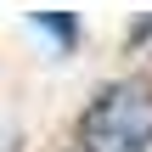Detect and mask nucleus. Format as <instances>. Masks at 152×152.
Segmentation results:
<instances>
[{
	"mask_svg": "<svg viewBox=\"0 0 152 152\" xmlns=\"http://www.w3.org/2000/svg\"><path fill=\"white\" fill-rule=\"evenodd\" d=\"M79 152H152V79L102 85L79 113Z\"/></svg>",
	"mask_w": 152,
	"mask_h": 152,
	"instance_id": "1",
	"label": "nucleus"
},
{
	"mask_svg": "<svg viewBox=\"0 0 152 152\" xmlns=\"http://www.w3.org/2000/svg\"><path fill=\"white\" fill-rule=\"evenodd\" d=\"M11 147H17V141H0V152H11Z\"/></svg>",
	"mask_w": 152,
	"mask_h": 152,
	"instance_id": "3",
	"label": "nucleus"
},
{
	"mask_svg": "<svg viewBox=\"0 0 152 152\" xmlns=\"http://www.w3.org/2000/svg\"><path fill=\"white\" fill-rule=\"evenodd\" d=\"M34 23H39V28H51L62 45H73V39H79V23H73V17H62V11H34Z\"/></svg>",
	"mask_w": 152,
	"mask_h": 152,
	"instance_id": "2",
	"label": "nucleus"
}]
</instances>
